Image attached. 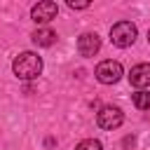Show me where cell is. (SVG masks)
<instances>
[{"label":"cell","instance_id":"obj_1","mask_svg":"<svg viewBox=\"0 0 150 150\" xmlns=\"http://www.w3.org/2000/svg\"><path fill=\"white\" fill-rule=\"evenodd\" d=\"M12 70L19 80H35L40 73H42V59L35 54V52H21L14 63H12Z\"/></svg>","mask_w":150,"mask_h":150},{"label":"cell","instance_id":"obj_7","mask_svg":"<svg viewBox=\"0 0 150 150\" xmlns=\"http://www.w3.org/2000/svg\"><path fill=\"white\" fill-rule=\"evenodd\" d=\"M101 49V38L96 33H82L77 38V52L82 56H94Z\"/></svg>","mask_w":150,"mask_h":150},{"label":"cell","instance_id":"obj_13","mask_svg":"<svg viewBox=\"0 0 150 150\" xmlns=\"http://www.w3.org/2000/svg\"><path fill=\"white\" fill-rule=\"evenodd\" d=\"M148 42H150V30H148Z\"/></svg>","mask_w":150,"mask_h":150},{"label":"cell","instance_id":"obj_10","mask_svg":"<svg viewBox=\"0 0 150 150\" xmlns=\"http://www.w3.org/2000/svg\"><path fill=\"white\" fill-rule=\"evenodd\" d=\"M75 150H103V145H101V141H96V138H84V141H80V143L75 145Z\"/></svg>","mask_w":150,"mask_h":150},{"label":"cell","instance_id":"obj_6","mask_svg":"<svg viewBox=\"0 0 150 150\" xmlns=\"http://www.w3.org/2000/svg\"><path fill=\"white\" fill-rule=\"evenodd\" d=\"M129 82L131 87H136L138 91H143L145 87H150V63H138L131 68L129 73Z\"/></svg>","mask_w":150,"mask_h":150},{"label":"cell","instance_id":"obj_9","mask_svg":"<svg viewBox=\"0 0 150 150\" xmlns=\"http://www.w3.org/2000/svg\"><path fill=\"white\" fill-rule=\"evenodd\" d=\"M134 105L138 108V110H148L150 108V91H136L134 94Z\"/></svg>","mask_w":150,"mask_h":150},{"label":"cell","instance_id":"obj_2","mask_svg":"<svg viewBox=\"0 0 150 150\" xmlns=\"http://www.w3.org/2000/svg\"><path fill=\"white\" fill-rule=\"evenodd\" d=\"M136 35H138V30H136V26L131 21H117L110 28V40H112L115 47H129V45H134Z\"/></svg>","mask_w":150,"mask_h":150},{"label":"cell","instance_id":"obj_4","mask_svg":"<svg viewBox=\"0 0 150 150\" xmlns=\"http://www.w3.org/2000/svg\"><path fill=\"white\" fill-rule=\"evenodd\" d=\"M122 77V66L112 59H105L96 66V80L101 84H115L117 80Z\"/></svg>","mask_w":150,"mask_h":150},{"label":"cell","instance_id":"obj_11","mask_svg":"<svg viewBox=\"0 0 150 150\" xmlns=\"http://www.w3.org/2000/svg\"><path fill=\"white\" fill-rule=\"evenodd\" d=\"M91 2H75V0H68V7L70 9H87Z\"/></svg>","mask_w":150,"mask_h":150},{"label":"cell","instance_id":"obj_12","mask_svg":"<svg viewBox=\"0 0 150 150\" xmlns=\"http://www.w3.org/2000/svg\"><path fill=\"white\" fill-rule=\"evenodd\" d=\"M122 143H124V148H129V145H134V143H136V138H134V136H127Z\"/></svg>","mask_w":150,"mask_h":150},{"label":"cell","instance_id":"obj_5","mask_svg":"<svg viewBox=\"0 0 150 150\" xmlns=\"http://www.w3.org/2000/svg\"><path fill=\"white\" fill-rule=\"evenodd\" d=\"M56 14H59V7H56V2H52V0H40V2L33 5V9H30V16H33L35 23H49L52 19H56Z\"/></svg>","mask_w":150,"mask_h":150},{"label":"cell","instance_id":"obj_8","mask_svg":"<svg viewBox=\"0 0 150 150\" xmlns=\"http://www.w3.org/2000/svg\"><path fill=\"white\" fill-rule=\"evenodd\" d=\"M30 38H33V42H35L38 47H52V45L56 42V33H54L52 28H38Z\"/></svg>","mask_w":150,"mask_h":150},{"label":"cell","instance_id":"obj_3","mask_svg":"<svg viewBox=\"0 0 150 150\" xmlns=\"http://www.w3.org/2000/svg\"><path fill=\"white\" fill-rule=\"evenodd\" d=\"M122 122H124V115H122V110H120L117 105H103V108L96 112V124H98L101 129L112 131V129H117Z\"/></svg>","mask_w":150,"mask_h":150}]
</instances>
